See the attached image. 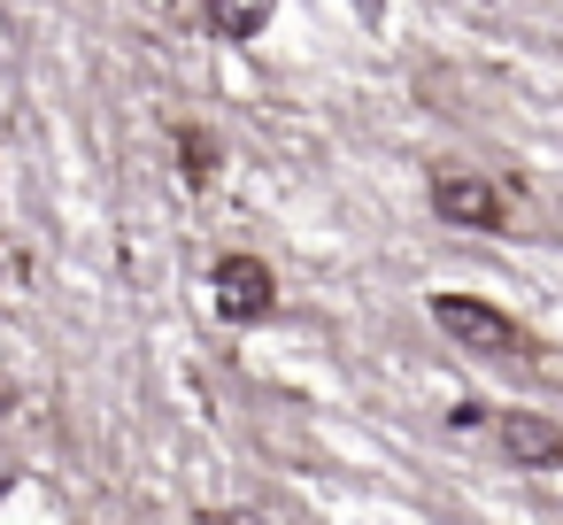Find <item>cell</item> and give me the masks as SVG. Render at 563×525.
<instances>
[{
  "instance_id": "3",
  "label": "cell",
  "mask_w": 563,
  "mask_h": 525,
  "mask_svg": "<svg viewBox=\"0 0 563 525\" xmlns=\"http://www.w3.org/2000/svg\"><path fill=\"white\" fill-rule=\"evenodd\" d=\"M209 302H217L224 325H263V317L278 309V278H271L263 255L232 248V255H217V271H209Z\"/></svg>"
},
{
  "instance_id": "5",
  "label": "cell",
  "mask_w": 563,
  "mask_h": 525,
  "mask_svg": "<svg viewBox=\"0 0 563 525\" xmlns=\"http://www.w3.org/2000/svg\"><path fill=\"white\" fill-rule=\"evenodd\" d=\"M201 17H209V32H217V40H263L271 0H201Z\"/></svg>"
},
{
  "instance_id": "7",
  "label": "cell",
  "mask_w": 563,
  "mask_h": 525,
  "mask_svg": "<svg viewBox=\"0 0 563 525\" xmlns=\"http://www.w3.org/2000/svg\"><path fill=\"white\" fill-rule=\"evenodd\" d=\"M201 525H263V517H247V510H209Z\"/></svg>"
},
{
  "instance_id": "2",
  "label": "cell",
  "mask_w": 563,
  "mask_h": 525,
  "mask_svg": "<svg viewBox=\"0 0 563 525\" xmlns=\"http://www.w3.org/2000/svg\"><path fill=\"white\" fill-rule=\"evenodd\" d=\"M509 209H517V186H501V178H478V171H440L432 178V217L440 225L509 232Z\"/></svg>"
},
{
  "instance_id": "6",
  "label": "cell",
  "mask_w": 563,
  "mask_h": 525,
  "mask_svg": "<svg viewBox=\"0 0 563 525\" xmlns=\"http://www.w3.org/2000/svg\"><path fill=\"white\" fill-rule=\"evenodd\" d=\"M178 178H186V186H209V178H217V140H209L201 124H178Z\"/></svg>"
},
{
  "instance_id": "1",
  "label": "cell",
  "mask_w": 563,
  "mask_h": 525,
  "mask_svg": "<svg viewBox=\"0 0 563 525\" xmlns=\"http://www.w3.org/2000/svg\"><path fill=\"white\" fill-rule=\"evenodd\" d=\"M432 325H440L455 348H471V356H532V332H525L509 309L478 302V294H432Z\"/></svg>"
},
{
  "instance_id": "4",
  "label": "cell",
  "mask_w": 563,
  "mask_h": 525,
  "mask_svg": "<svg viewBox=\"0 0 563 525\" xmlns=\"http://www.w3.org/2000/svg\"><path fill=\"white\" fill-rule=\"evenodd\" d=\"M501 456H509L517 471H555V463H563V425H555L548 409H509V417H501Z\"/></svg>"
}]
</instances>
